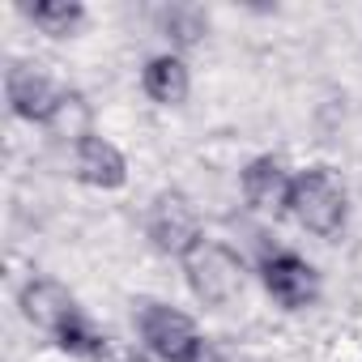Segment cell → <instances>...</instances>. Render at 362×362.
<instances>
[{"instance_id":"cell-1","label":"cell","mask_w":362,"mask_h":362,"mask_svg":"<svg viewBox=\"0 0 362 362\" xmlns=\"http://www.w3.org/2000/svg\"><path fill=\"white\" fill-rule=\"evenodd\" d=\"M290 218L315 235V239H332L341 235L345 218H349V197L345 184L337 179L332 166H307L294 175V188H290Z\"/></svg>"},{"instance_id":"cell-2","label":"cell","mask_w":362,"mask_h":362,"mask_svg":"<svg viewBox=\"0 0 362 362\" xmlns=\"http://www.w3.org/2000/svg\"><path fill=\"white\" fill-rule=\"evenodd\" d=\"M184 277L188 290L205 303V307H230L243 294L247 269L239 260V252H230L218 239H201L188 256H184Z\"/></svg>"},{"instance_id":"cell-3","label":"cell","mask_w":362,"mask_h":362,"mask_svg":"<svg viewBox=\"0 0 362 362\" xmlns=\"http://www.w3.org/2000/svg\"><path fill=\"white\" fill-rule=\"evenodd\" d=\"M132 324H136V337L141 345L162 358V362H188L197 354V345L205 341L197 332V320L184 315L170 303H158V298H141L136 311H132Z\"/></svg>"},{"instance_id":"cell-4","label":"cell","mask_w":362,"mask_h":362,"mask_svg":"<svg viewBox=\"0 0 362 362\" xmlns=\"http://www.w3.org/2000/svg\"><path fill=\"white\" fill-rule=\"evenodd\" d=\"M145 239L153 243V252L184 260V256L205 239V235H201V214H197V205L179 192V188H162V192L145 205Z\"/></svg>"},{"instance_id":"cell-5","label":"cell","mask_w":362,"mask_h":362,"mask_svg":"<svg viewBox=\"0 0 362 362\" xmlns=\"http://www.w3.org/2000/svg\"><path fill=\"white\" fill-rule=\"evenodd\" d=\"M260 281H264L269 298L286 311H303L320 298V273L298 252H281V247L264 252L260 256Z\"/></svg>"},{"instance_id":"cell-6","label":"cell","mask_w":362,"mask_h":362,"mask_svg":"<svg viewBox=\"0 0 362 362\" xmlns=\"http://www.w3.org/2000/svg\"><path fill=\"white\" fill-rule=\"evenodd\" d=\"M60 94H64V86H56V77L39 60H13L5 73V98L18 119L43 124L52 115V107L60 103Z\"/></svg>"},{"instance_id":"cell-7","label":"cell","mask_w":362,"mask_h":362,"mask_svg":"<svg viewBox=\"0 0 362 362\" xmlns=\"http://www.w3.org/2000/svg\"><path fill=\"white\" fill-rule=\"evenodd\" d=\"M290 188H294V175L273 153L252 158L243 166V175H239V192H243V201H247L252 214H269V218L290 214Z\"/></svg>"},{"instance_id":"cell-8","label":"cell","mask_w":362,"mask_h":362,"mask_svg":"<svg viewBox=\"0 0 362 362\" xmlns=\"http://www.w3.org/2000/svg\"><path fill=\"white\" fill-rule=\"evenodd\" d=\"M18 307H22V320L35 324L39 332H47L52 341L60 337L64 324H73V320L81 315V307H77V298L69 294V286H60V281H52V277H30V281L22 286V294H18Z\"/></svg>"},{"instance_id":"cell-9","label":"cell","mask_w":362,"mask_h":362,"mask_svg":"<svg viewBox=\"0 0 362 362\" xmlns=\"http://www.w3.org/2000/svg\"><path fill=\"white\" fill-rule=\"evenodd\" d=\"M73 175L81 179V184L98 188V192H115V188L128 184V162H124V153L107 136L94 132L90 141H81L73 149Z\"/></svg>"},{"instance_id":"cell-10","label":"cell","mask_w":362,"mask_h":362,"mask_svg":"<svg viewBox=\"0 0 362 362\" xmlns=\"http://www.w3.org/2000/svg\"><path fill=\"white\" fill-rule=\"evenodd\" d=\"M141 90L149 103L158 107H179L192 90V77H188V64L179 52H162V56H149L145 69H141Z\"/></svg>"},{"instance_id":"cell-11","label":"cell","mask_w":362,"mask_h":362,"mask_svg":"<svg viewBox=\"0 0 362 362\" xmlns=\"http://www.w3.org/2000/svg\"><path fill=\"white\" fill-rule=\"evenodd\" d=\"M43 132L56 145H73V149L81 141H90L94 136V107L86 103V94L81 90H64L60 103L52 107V115L43 119Z\"/></svg>"},{"instance_id":"cell-12","label":"cell","mask_w":362,"mask_h":362,"mask_svg":"<svg viewBox=\"0 0 362 362\" xmlns=\"http://www.w3.org/2000/svg\"><path fill=\"white\" fill-rule=\"evenodd\" d=\"M158 30L170 39V47L188 52V47L205 43V35H209V13L197 9V5H166V9H158Z\"/></svg>"},{"instance_id":"cell-13","label":"cell","mask_w":362,"mask_h":362,"mask_svg":"<svg viewBox=\"0 0 362 362\" xmlns=\"http://www.w3.org/2000/svg\"><path fill=\"white\" fill-rule=\"evenodd\" d=\"M26 18L47 39H73L81 30V22H86V9L77 5V0H39V5L26 9Z\"/></svg>"},{"instance_id":"cell-14","label":"cell","mask_w":362,"mask_h":362,"mask_svg":"<svg viewBox=\"0 0 362 362\" xmlns=\"http://www.w3.org/2000/svg\"><path fill=\"white\" fill-rule=\"evenodd\" d=\"M188 362H230V354H226V349H222L218 341H209V337H205V341L197 345V354H192Z\"/></svg>"},{"instance_id":"cell-15","label":"cell","mask_w":362,"mask_h":362,"mask_svg":"<svg viewBox=\"0 0 362 362\" xmlns=\"http://www.w3.org/2000/svg\"><path fill=\"white\" fill-rule=\"evenodd\" d=\"M98 362H145V358H141L136 349H119V345L111 341V345H107V354H103Z\"/></svg>"}]
</instances>
